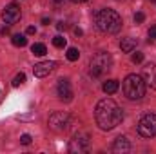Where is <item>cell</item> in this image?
<instances>
[{"instance_id":"cell-27","label":"cell","mask_w":156,"mask_h":154,"mask_svg":"<svg viewBox=\"0 0 156 154\" xmlns=\"http://www.w3.org/2000/svg\"><path fill=\"white\" fill-rule=\"evenodd\" d=\"M64 2H66V0H55V5L60 7V5H64Z\"/></svg>"},{"instance_id":"cell-8","label":"cell","mask_w":156,"mask_h":154,"mask_svg":"<svg viewBox=\"0 0 156 154\" xmlns=\"http://www.w3.org/2000/svg\"><path fill=\"white\" fill-rule=\"evenodd\" d=\"M2 18H4L5 24L13 26V24H16L22 18V11H20V7L16 4H7L4 7V11H2Z\"/></svg>"},{"instance_id":"cell-17","label":"cell","mask_w":156,"mask_h":154,"mask_svg":"<svg viewBox=\"0 0 156 154\" xmlns=\"http://www.w3.org/2000/svg\"><path fill=\"white\" fill-rule=\"evenodd\" d=\"M66 56H67L69 62H76L78 58H80V51H78L76 47H69L67 53H66Z\"/></svg>"},{"instance_id":"cell-23","label":"cell","mask_w":156,"mask_h":154,"mask_svg":"<svg viewBox=\"0 0 156 154\" xmlns=\"http://www.w3.org/2000/svg\"><path fill=\"white\" fill-rule=\"evenodd\" d=\"M149 42H156V26L149 29Z\"/></svg>"},{"instance_id":"cell-19","label":"cell","mask_w":156,"mask_h":154,"mask_svg":"<svg viewBox=\"0 0 156 154\" xmlns=\"http://www.w3.org/2000/svg\"><path fill=\"white\" fill-rule=\"evenodd\" d=\"M53 45H55V47H58V49H64V47H66V38H64V37H60V35H58V37H55V38H53Z\"/></svg>"},{"instance_id":"cell-16","label":"cell","mask_w":156,"mask_h":154,"mask_svg":"<svg viewBox=\"0 0 156 154\" xmlns=\"http://www.w3.org/2000/svg\"><path fill=\"white\" fill-rule=\"evenodd\" d=\"M13 45H16V47H26L27 45V38L24 37V35H13Z\"/></svg>"},{"instance_id":"cell-7","label":"cell","mask_w":156,"mask_h":154,"mask_svg":"<svg viewBox=\"0 0 156 154\" xmlns=\"http://www.w3.org/2000/svg\"><path fill=\"white\" fill-rule=\"evenodd\" d=\"M89 143H91V140H89V134H87V132H76L75 138H73L71 143H69V152H73V154L87 152Z\"/></svg>"},{"instance_id":"cell-10","label":"cell","mask_w":156,"mask_h":154,"mask_svg":"<svg viewBox=\"0 0 156 154\" xmlns=\"http://www.w3.org/2000/svg\"><path fill=\"white\" fill-rule=\"evenodd\" d=\"M56 94L60 100L64 102H71L73 100V89H71V83L69 80H60L58 85H56Z\"/></svg>"},{"instance_id":"cell-28","label":"cell","mask_w":156,"mask_h":154,"mask_svg":"<svg viewBox=\"0 0 156 154\" xmlns=\"http://www.w3.org/2000/svg\"><path fill=\"white\" fill-rule=\"evenodd\" d=\"M75 2H85V0H75Z\"/></svg>"},{"instance_id":"cell-20","label":"cell","mask_w":156,"mask_h":154,"mask_svg":"<svg viewBox=\"0 0 156 154\" xmlns=\"http://www.w3.org/2000/svg\"><path fill=\"white\" fill-rule=\"evenodd\" d=\"M131 60H133V64H140V62H144V53H134V54L131 56Z\"/></svg>"},{"instance_id":"cell-11","label":"cell","mask_w":156,"mask_h":154,"mask_svg":"<svg viewBox=\"0 0 156 154\" xmlns=\"http://www.w3.org/2000/svg\"><path fill=\"white\" fill-rule=\"evenodd\" d=\"M142 78L145 82V85H149L151 89H156V65L154 64H147L142 71Z\"/></svg>"},{"instance_id":"cell-21","label":"cell","mask_w":156,"mask_h":154,"mask_svg":"<svg viewBox=\"0 0 156 154\" xmlns=\"http://www.w3.org/2000/svg\"><path fill=\"white\" fill-rule=\"evenodd\" d=\"M20 143H22V145H29V143H31V136H29V134H22V136H20Z\"/></svg>"},{"instance_id":"cell-5","label":"cell","mask_w":156,"mask_h":154,"mask_svg":"<svg viewBox=\"0 0 156 154\" xmlns=\"http://www.w3.org/2000/svg\"><path fill=\"white\" fill-rule=\"evenodd\" d=\"M138 132L144 138H153L156 136V114L154 113H147L140 118L138 121Z\"/></svg>"},{"instance_id":"cell-29","label":"cell","mask_w":156,"mask_h":154,"mask_svg":"<svg viewBox=\"0 0 156 154\" xmlns=\"http://www.w3.org/2000/svg\"><path fill=\"white\" fill-rule=\"evenodd\" d=\"M149 2H156V0H149Z\"/></svg>"},{"instance_id":"cell-12","label":"cell","mask_w":156,"mask_h":154,"mask_svg":"<svg viewBox=\"0 0 156 154\" xmlns=\"http://www.w3.org/2000/svg\"><path fill=\"white\" fill-rule=\"evenodd\" d=\"M113 152L115 154H127L131 151V142L125 138V136H118L116 140L113 142Z\"/></svg>"},{"instance_id":"cell-6","label":"cell","mask_w":156,"mask_h":154,"mask_svg":"<svg viewBox=\"0 0 156 154\" xmlns=\"http://www.w3.org/2000/svg\"><path fill=\"white\" fill-rule=\"evenodd\" d=\"M47 123H49V129H53L55 132H64L71 125V116L67 114V113L56 111V113H53V114L49 116Z\"/></svg>"},{"instance_id":"cell-18","label":"cell","mask_w":156,"mask_h":154,"mask_svg":"<svg viewBox=\"0 0 156 154\" xmlns=\"http://www.w3.org/2000/svg\"><path fill=\"white\" fill-rule=\"evenodd\" d=\"M24 82H26V75L24 73H18L16 76L13 78V87H20Z\"/></svg>"},{"instance_id":"cell-26","label":"cell","mask_w":156,"mask_h":154,"mask_svg":"<svg viewBox=\"0 0 156 154\" xmlns=\"http://www.w3.org/2000/svg\"><path fill=\"white\" fill-rule=\"evenodd\" d=\"M75 35H76V37H82V35H83V31H82L80 27H75Z\"/></svg>"},{"instance_id":"cell-15","label":"cell","mask_w":156,"mask_h":154,"mask_svg":"<svg viewBox=\"0 0 156 154\" xmlns=\"http://www.w3.org/2000/svg\"><path fill=\"white\" fill-rule=\"evenodd\" d=\"M31 53H33L35 56H44V54L47 53V47H45L44 44H33V45H31Z\"/></svg>"},{"instance_id":"cell-1","label":"cell","mask_w":156,"mask_h":154,"mask_svg":"<svg viewBox=\"0 0 156 154\" xmlns=\"http://www.w3.org/2000/svg\"><path fill=\"white\" fill-rule=\"evenodd\" d=\"M94 118H96V123L102 131H111L118 127L123 120V113L120 109L115 100L111 98H105V100H100L96 103V109H94Z\"/></svg>"},{"instance_id":"cell-2","label":"cell","mask_w":156,"mask_h":154,"mask_svg":"<svg viewBox=\"0 0 156 154\" xmlns=\"http://www.w3.org/2000/svg\"><path fill=\"white\" fill-rule=\"evenodd\" d=\"M94 24L96 27L105 33V35H116L122 29V16L118 15L115 9H100L94 15Z\"/></svg>"},{"instance_id":"cell-14","label":"cell","mask_w":156,"mask_h":154,"mask_svg":"<svg viewBox=\"0 0 156 154\" xmlns=\"http://www.w3.org/2000/svg\"><path fill=\"white\" fill-rule=\"evenodd\" d=\"M118 87H120L118 80H107V82H104V85H102V89H104L105 94H115L118 91Z\"/></svg>"},{"instance_id":"cell-3","label":"cell","mask_w":156,"mask_h":154,"mask_svg":"<svg viewBox=\"0 0 156 154\" xmlns=\"http://www.w3.org/2000/svg\"><path fill=\"white\" fill-rule=\"evenodd\" d=\"M123 94L129 100H142L145 96V82L140 75H129L123 80Z\"/></svg>"},{"instance_id":"cell-25","label":"cell","mask_w":156,"mask_h":154,"mask_svg":"<svg viewBox=\"0 0 156 154\" xmlns=\"http://www.w3.org/2000/svg\"><path fill=\"white\" fill-rule=\"evenodd\" d=\"M35 33H37L35 26H29V27H27V35H35Z\"/></svg>"},{"instance_id":"cell-22","label":"cell","mask_w":156,"mask_h":154,"mask_svg":"<svg viewBox=\"0 0 156 154\" xmlns=\"http://www.w3.org/2000/svg\"><path fill=\"white\" fill-rule=\"evenodd\" d=\"M144 20H145V15H144V13H140V11H138V13H136V15H134V22H136V24H142V22H144Z\"/></svg>"},{"instance_id":"cell-9","label":"cell","mask_w":156,"mask_h":154,"mask_svg":"<svg viewBox=\"0 0 156 154\" xmlns=\"http://www.w3.org/2000/svg\"><path fill=\"white\" fill-rule=\"evenodd\" d=\"M55 67H56V62H53V60L38 62V64H35V67H33V75L37 78H45L55 71Z\"/></svg>"},{"instance_id":"cell-13","label":"cell","mask_w":156,"mask_h":154,"mask_svg":"<svg viewBox=\"0 0 156 154\" xmlns=\"http://www.w3.org/2000/svg\"><path fill=\"white\" fill-rule=\"evenodd\" d=\"M136 45H138V40H136V38L127 37V38L120 40V49H122L123 53H133V51L136 49Z\"/></svg>"},{"instance_id":"cell-4","label":"cell","mask_w":156,"mask_h":154,"mask_svg":"<svg viewBox=\"0 0 156 154\" xmlns=\"http://www.w3.org/2000/svg\"><path fill=\"white\" fill-rule=\"evenodd\" d=\"M111 64H113V58H111L109 53H105V51L96 53L91 58V76L100 78L104 73H107L111 69Z\"/></svg>"},{"instance_id":"cell-24","label":"cell","mask_w":156,"mask_h":154,"mask_svg":"<svg viewBox=\"0 0 156 154\" xmlns=\"http://www.w3.org/2000/svg\"><path fill=\"white\" fill-rule=\"evenodd\" d=\"M56 27H58L60 31H64V29L67 27V24H66V22H58V24H56Z\"/></svg>"}]
</instances>
